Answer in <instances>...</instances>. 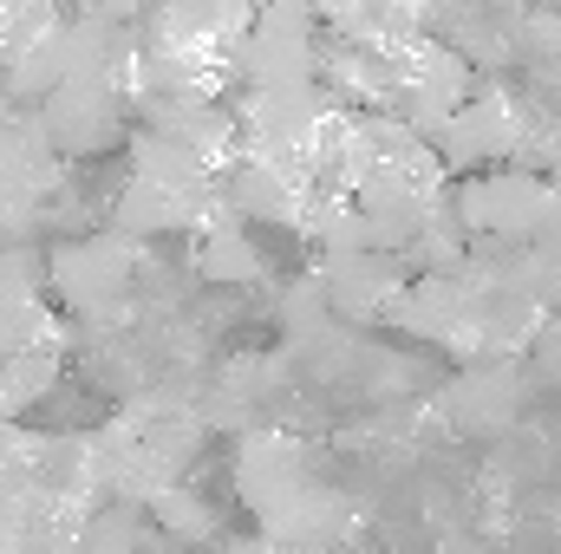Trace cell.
<instances>
[{"label": "cell", "instance_id": "ac0fdd59", "mask_svg": "<svg viewBox=\"0 0 561 554\" xmlns=\"http://www.w3.org/2000/svg\"><path fill=\"white\" fill-rule=\"evenodd\" d=\"M150 522L176 542V549H216L229 529H222V509L196 489V483H170L157 503H150Z\"/></svg>", "mask_w": 561, "mask_h": 554}, {"label": "cell", "instance_id": "8992f818", "mask_svg": "<svg viewBox=\"0 0 561 554\" xmlns=\"http://www.w3.org/2000/svg\"><path fill=\"white\" fill-rule=\"evenodd\" d=\"M477 79H483V72H477L457 46H444L437 33H424L405 53H392V112H399L419 138H437V131L470 105Z\"/></svg>", "mask_w": 561, "mask_h": 554}, {"label": "cell", "instance_id": "6da1fadb", "mask_svg": "<svg viewBox=\"0 0 561 554\" xmlns=\"http://www.w3.org/2000/svg\"><path fill=\"white\" fill-rule=\"evenodd\" d=\"M144 249L125 229H79V235H59L46 242V293L53 307L79 326V333H99V326H131L144 300Z\"/></svg>", "mask_w": 561, "mask_h": 554}, {"label": "cell", "instance_id": "44dd1931", "mask_svg": "<svg viewBox=\"0 0 561 554\" xmlns=\"http://www.w3.org/2000/svg\"><path fill=\"white\" fill-rule=\"evenodd\" d=\"M529 372H536L542 385H561V320H549V326L536 333V346H529Z\"/></svg>", "mask_w": 561, "mask_h": 554}, {"label": "cell", "instance_id": "ffe728a7", "mask_svg": "<svg viewBox=\"0 0 561 554\" xmlns=\"http://www.w3.org/2000/svg\"><path fill=\"white\" fill-rule=\"evenodd\" d=\"M327 320H333V300H327V287H320V275H294L287 287H280V300H275L280 346H294V339L320 333Z\"/></svg>", "mask_w": 561, "mask_h": 554}, {"label": "cell", "instance_id": "ba28073f", "mask_svg": "<svg viewBox=\"0 0 561 554\" xmlns=\"http://www.w3.org/2000/svg\"><path fill=\"white\" fill-rule=\"evenodd\" d=\"M523 138H529V105L510 92V85H496V79H477V92H470V105L437 131V157H444V170H463V176H477V170H503V163H523Z\"/></svg>", "mask_w": 561, "mask_h": 554}, {"label": "cell", "instance_id": "4fadbf2b", "mask_svg": "<svg viewBox=\"0 0 561 554\" xmlns=\"http://www.w3.org/2000/svg\"><path fill=\"white\" fill-rule=\"evenodd\" d=\"M190 275L203 280V287H216V293H242V287H262V280L275 275V262H268V249L255 242V222H242L229 203L190 235Z\"/></svg>", "mask_w": 561, "mask_h": 554}, {"label": "cell", "instance_id": "cb8c5ba5", "mask_svg": "<svg viewBox=\"0 0 561 554\" xmlns=\"http://www.w3.org/2000/svg\"><path fill=\"white\" fill-rule=\"evenodd\" d=\"M13 112H20V99H13V92H7V79H0V118H13Z\"/></svg>", "mask_w": 561, "mask_h": 554}, {"label": "cell", "instance_id": "7c38bea8", "mask_svg": "<svg viewBox=\"0 0 561 554\" xmlns=\"http://www.w3.org/2000/svg\"><path fill=\"white\" fill-rule=\"evenodd\" d=\"M529 379H536V372H529L523 359H463V372L437 392V405H444V417H450L457 430L490 437V430H503L510 417L523 412Z\"/></svg>", "mask_w": 561, "mask_h": 554}, {"label": "cell", "instance_id": "9a60e30c", "mask_svg": "<svg viewBox=\"0 0 561 554\" xmlns=\"http://www.w3.org/2000/svg\"><path fill=\"white\" fill-rule=\"evenodd\" d=\"M320 85L340 112H392V59L359 39H320Z\"/></svg>", "mask_w": 561, "mask_h": 554}, {"label": "cell", "instance_id": "3957f363", "mask_svg": "<svg viewBox=\"0 0 561 554\" xmlns=\"http://www.w3.org/2000/svg\"><path fill=\"white\" fill-rule=\"evenodd\" d=\"M255 13H262V0H150L138 33L150 53H176V59H196V66L236 79Z\"/></svg>", "mask_w": 561, "mask_h": 554}, {"label": "cell", "instance_id": "277c9868", "mask_svg": "<svg viewBox=\"0 0 561 554\" xmlns=\"http://www.w3.org/2000/svg\"><path fill=\"white\" fill-rule=\"evenodd\" d=\"M549 203H556V176L523 163L477 170L450 189V209L470 229V242H536L549 222Z\"/></svg>", "mask_w": 561, "mask_h": 554}, {"label": "cell", "instance_id": "603a6c76", "mask_svg": "<svg viewBox=\"0 0 561 554\" xmlns=\"http://www.w3.org/2000/svg\"><path fill=\"white\" fill-rule=\"evenodd\" d=\"M477 7H496V13H529V0H477Z\"/></svg>", "mask_w": 561, "mask_h": 554}, {"label": "cell", "instance_id": "8fae6325", "mask_svg": "<svg viewBox=\"0 0 561 554\" xmlns=\"http://www.w3.org/2000/svg\"><path fill=\"white\" fill-rule=\"evenodd\" d=\"M412 280V262L392 255V249H353V255H327L320 268V287L333 300V320L346 326H392V307Z\"/></svg>", "mask_w": 561, "mask_h": 554}, {"label": "cell", "instance_id": "d6986e66", "mask_svg": "<svg viewBox=\"0 0 561 554\" xmlns=\"http://www.w3.org/2000/svg\"><path fill=\"white\" fill-rule=\"evenodd\" d=\"M0 385H7V399H13V412L26 417L33 405L59 399V385H66V353H20V359H0Z\"/></svg>", "mask_w": 561, "mask_h": 554}, {"label": "cell", "instance_id": "2e32d148", "mask_svg": "<svg viewBox=\"0 0 561 554\" xmlns=\"http://www.w3.org/2000/svg\"><path fill=\"white\" fill-rule=\"evenodd\" d=\"M20 353H72V320L46 293H0V359Z\"/></svg>", "mask_w": 561, "mask_h": 554}, {"label": "cell", "instance_id": "52a82bcc", "mask_svg": "<svg viewBox=\"0 0 561 554\" xmlns=\"http://www.w3.org/2000/svg\"><path fill=\"white\" fill-rule=\"evenodd\" d=\"M39 118H46V138L53 150L66 157V163H92V157H112V150H125L131 143V92L125 85H112V79H66L46 105H39Z\"/></svg>", "mask_w": 561, "mask_h": 554}, {"label": "cell", "instance_id": "7402d4cb", "mask_svg": "<svg viewBox=\"0 0 561 554\" xmlns=\"http://www.w3.org/2000/svg\"><path fill=\"white\" fill-rule=\"evenodd\" d=\"M209 554H280V542H275V535H262V529L249 522V529H229Z\"/></svg>", "mask_w": 561, "mask_h": 554}, {"label": "cell", "instance_id": "5b68a950", "mask_svg": "<svg viewBox=\"0 0 561 554\" xmlns=\"http://www.w3.org/2000/svg\"><path fill=\"white\" fill-rule=\"evenodd\" d=\"M320 7L313 0H262L249 39H242V59H236V85L255 92V85H313L320 79Z\"/></svg>", "mask_w": 561, "mask_h": 554}, {"label": "cell", "instance_id": "7a4b0ae2", "mask_svg": "<svg viewBox=\"0 0 561 554\" xmlns=\"http://www.w3.org/2000/svg\"><path fill=\"white\" fill-rule=\"evenodd\" d=\"M313 483H320V470H313L307 437H294V430H280V424H262V430L236 437L229 489H236V503L249 509V522H255L262 535H275L280 522H287V509H294Z\"/></svg>", "mask_w": 561, "mask_h": 554}, {"label": "cell", "instance_id": "e0dca14e", "mask_svg": "<svg viewBox=\"0 0 561 554\" xmlns=\"http://www.w3.org/2000/svg\"><path fill=\"white\" fill-rule=\"evenodd\" d=\"M125 170L131 176H150V183H183V189H203V183H222L190 143L163 138V131H150V125H138L131 131V143H125Z\"/></svg>", "mask_w": 561, "mask_h": 554}, {"label": "cell", "instance_id": "9c48e42d", "mask_svg": "<svg viewBox=\"0 0 561 554\" xmlns=\"http://www.w3.org/2000/svg\"><path fill=\"white\" fill-rule=\"evenodd\" d=\"M222 203L255 222V229H294L307 222V203H313V176L300 157H268V150H242L229 170H222Z\"/></svg>", "mask_w": 561, "mask_h": 554}, {"label": "cell", "instance_id": "30bf717a", "mask_svg": "<svg viewBox=\"0 0 561 554\" xmlns=\"http://www.w3.org/2000/svg\"><path fill=\"white\" fill-rule=\"evenodd\" d=\"M222 209V183L183 189V183H150V176H118L112 183V229L131 242H163V235H196Z\"/></svg>", "mask_w": 561, "mask_h": 554}, {"label": "cell", "instance_id": "5bb4252c", "mask_svg": "<svg viewBox=\"0 0 561 554\" xmlns=\"http://www.w3.org/2000/svg\"><path fill=\"white\" fill-rule=\"evenodd\" d=\"M470 307H477V280L470 268H450V275H412L405 280V293H399V307H392V326L399 333H412L424 346H457V333H463V320H470Z\"/></svg>", "mask_w": 561, "mask_h": 554}]
</instances>
